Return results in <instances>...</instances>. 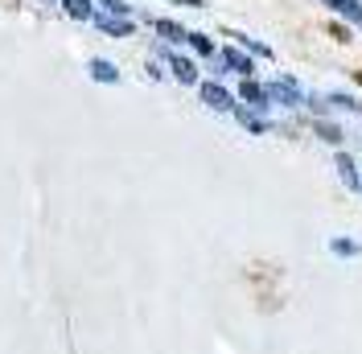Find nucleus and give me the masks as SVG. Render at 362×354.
Masks as SVG:
<instances>
[{"label": "nucleus", "mask_w": 362, "mask_h": 354, "mask_svg": "<svg viewBox=\"0 0 362 354\" xmlns=\"http://www.w3.org/2000/svg\"><path fill=\"white\" fill-rule=\"evenodd\" d=\"M185 42L194 45V50H198V54H214V42H210V38H206V33H189V38H185Z\"/></svg>", "instance_id": "4468645a"}, {"label": "nucleus", "mask_w": 362, "mask_h": 354, "mask_svg": "<svg viewBox=\"0 0 362 354\" xmlns=\"http://www.w3.org/2000/svg\"><path fill=\"white\" fill-rule=\"evenodd\" d=\"M99 4H103V13H107V17H128V13H132V4H128V0H99Z\"/></svg>", "instance_id": "9b49d317"}, {"label": "nucleus", "mask_w": 362, "mask_h": 354, "mask_svg": "<svg viewBox=\"0 0 362 354\" xmlns=\"http://www.w3.org/2000/svg\"><path fill=\"white\" fill-rule=\"evenodd\" d=\"M173 4H185V8H206V0H173Z\"/></svg>", "instance_id": "aec40b11"}, {"label": "nucleus", "mask_w": 362, "mask_h": 354, "mask_svg": "<svg viewBox=\"0 0 362 354\" xmlns=\"http://www.w3.org/2000/svg\"><path fill=\"white\" fill-rule=\"evenodd\" d=\"M268 99H280V103H300V91H296V83H288V79H280V83H268Z\"/></svg>", "instance_id": "7ed1b4c3"}, {"label": "nucleus", "mask_w": 362, "mask_h": 354, "mask_svg": "<svg viewBox=\"0 0 362 354\" xmlns=\"http://www.w3.org/2000/svg\"><path fill=\"white\" fill-rule=\"evenodd\" d=\"M334 251H338V256H358V244H350V239H334Z\"/></svg>", "instance_id": "dca6fc26"}, {"label": "nucleus", "mask_w": 362, "mask_h": 354, "mask_svg": "<svg viewBox=\"0 0 362 354\" xmlns=\"http://www.w3.org/2000/svg\"><path fill=\"white\" fill-rule=\"evenodd\" d=\"M329 38H334V42H354V38H350V29H341V25L329 29Z\"/></svg>", "instance_id": "a211bd4d"}, {"label": "nucleus", "mask_w": 362, "mask_h": 354, "mask_svg": "<svg viewBox=\"0 0 362 354\" xmlns=\"http://www.w3.org/2000/svg\"><path fill=\"white\" fill-rule=\"evenodd\" d=\"M87 70H90V79H95V83H119V70H115L107 58H90Z\"/></svg>", "instance_id": "20e7f679"}, {"label": "nucleus", "mask_w": 362, "mask_h": 354, "mask_svg": "<svg viewBox=\"0 0 362 354\" xmlns=\"http://www.w3.org/2000/svg\"><path fill=\"white\" fill-rule=\"evenodd\" d=\"M202 99L210 103L214 111H235V99H230V91L218 87V83H202Z\"/></svg>", "instance_id": "f03ea898"}, {"label": "nucleus", "mask_w": 362, "mask_h": 354, "mask_svg": "<svg viewBox=\"0 0 362 354\" xmlns=\"http://www.w3.org/2000/svg\"><path fill=\"white\" fill-rule=\"evenodd\" d=\"M90 21L99 25L103 33H112V38H132V21H128V17H107V13H95Z\"/></svg>", "instance_id": "f257e3e1"}, {"label": "nucleus", "mask_w": 362, "mask_h": 354, "mask_svg": "<svg viewBox=\"0 0 362 354\" xmlns=\"http://www.w3.org/2000/svg\"><path fill=\"white\" fill-rule=\"evenodd\" d=\"M239 95H243L247 103H255V108H268V91L259 87L255 79H243V87H239Z\"/></svg>", "instance_id": "423d86ee"}, {"label": "nucleus", "mask_w": 362, "mask_h": 354, "mask_svg": "<svg viewBox=\"0 0 362 354\" xmlns=\"http://www.w3.org/2000/svg\"><path fill=\"white\" fill-rule=\"evenodd\" d=\"M338 173H341L346 185H358V173H354V161H350V156H338Z\"/></svg>", "instance_id": "ddd939ff"}, {"label": "nucleus", "mask_w": 362, "mask_h": 354, "mask_svg": "<svg viewBox=\"0 0 362 354\" xmlns=\"http://www.w3.org/2000/svg\"><path fill=\"white\" fill-rule=\"evenodd\" d=\"M62 8H66L74 21H90L95 17V4L90 0H62Z\"/></svg>", "instance_id": "1a4fd4ad"}, {"label": "nucleus", "mask_w": 362, "mask_h": 354, "mask_svg": "<svg viewBox=\"0 0 362 354\" xmlns=\"http://www.w3.org/2000/svg\"><path fill=\"white\" fill-rule=\"evenodd\" d=\"M334 13H341V17H350V21L362 25V0H325Z\"/></svg>", "instance_id": "6e6552de"}, {"label": "nucleus", "mask_w": 362, "mask_h": 354, "mask_svg": "<svg viewBox=\"0 0 362 354\" xmlns=\"http://www.w3.org/2000/svg\"><path fill=\"white\" fill-rule=\"evenodd\" d=\"M230 38H235L239 45H247L251 54H259V58H272V50H268L264 42H255V38H243V33H230Z\"/></svg>", "instance_id": "f8f14e48"}, {"label": "nucleus", "mask_w": 362, "mask_h": 354, "mask_svg": "<svg viewBox=\"0 0 362 354\" xmlns=\"http://www.w3.org/2000/svg\"><path fill=\"white\" fill-rule=\"evenodd\" d=\"M334 103H338V108H346V111H358V103H354L350 95H334Z\"/></svg>", "instance_id": "6ab92c4d"}, {"label": "nucleus", "mask_w": 362, "mask_h": 354, "mask_svg": "<svg viewBox=\"0 0 362 354\" xmlns=\"http://www.w3.org/2000/svg\"><path fill=\"white\" fill-rule=\"evenodd\" d=\"M321 140H329V144H338V140H341V132H338V128H329V124H321Z\"/></svg>", "instance_id": "f3484780"}, {"label": "nucleus", "mask_w": 362, "mask_h": 354, "mask_svg": "<svg viewBox=\"0 0 362 354\" xmlns=\"http://www.w3.org/2000/svg\"><path fill=\"white\" fill-rule=\"evenodd\" d=\"M358 185H362V181H358Z\"/></svg>", "instance_id": "412c9836"}, {"label": "nucleus", "mask_w": 362, "mask_h": 354, "mask_svg": "<svg viewBox=\"0 0 362 354\" xmlns=\"http://www.w3.org/2000/svg\"><path fill=\"white\" fill-rule=\"evenodd\" d=\"M218 62H223L226 70H239V74H251V58H243L239 50H223V54H218Z\"/></svg>", "instance_id": "0eeeda50"}, {"label": "nucleus", "mask_w": 362, "mask_h": 354, "mask_svg": "<svg viewBox=\"0 0 362 354\" xmlns=\"http://www.w3.org/2000/svg\"><path fill=\"white\" fill-rule=\"evenodd\" d=\"M169 67H173V74H177V83H198V67L189 62V58H169Z\"/></svg>", "instance_id": "39448f33"}, {"label": "nucleus", "mask_w": 362, "mask_h": 354, "mask_svg": "<svg viewBox=\"0 0 362 354\" xmlns=\"http://www.w3.org/2000/svg\"><path fill=\"white\" fill-rule=\"evenodd\" d=\"M235 115H239V124H243V128H251V132H264V120H255L251 111H239V108H235Z\"/></svg>", "instance_id": "2eb2a0df"}, {"label": "nucleus", "mask_w": 362, "mask_h": 354, "mask_svg": "<svg viewBox=\"0 0 362 354\" xmlns=\"http://www.w3.org/2000/svg\"><path fill=\"white\" fill-rule=\"evenodd\" d=\"M153 25H157V33L165 38V42H185V38H189L177 21H165V17H160V21H153Z\"/></svg>", "instance_id": "9d476101"}]
</instances>
